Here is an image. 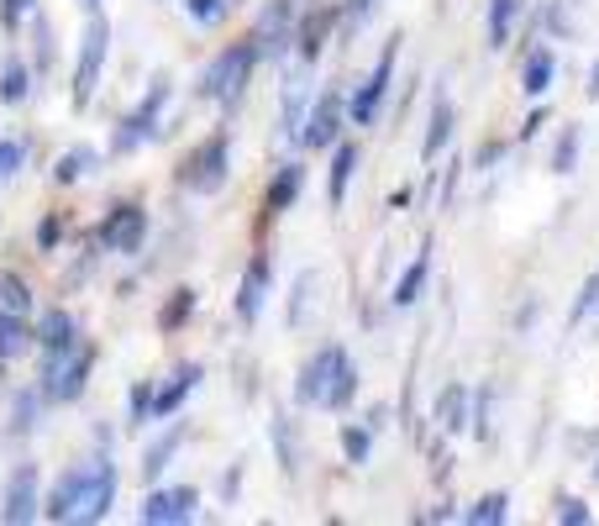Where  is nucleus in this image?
Here are the masks:
<instances>
[{"mask_svg":"<svg viewBox=\"0 0 599 526\" xmlns=\"http://www.w3.org/2000/svg\"><path fill=\"white\" fill-rule=\"evenodd\" d=\"M395 59H399V32L389 42H384V53H379V63L368 69V80L353 90V101H347V122H358V127H368L374 117H379V105H384V95H389V84H395Z\"/></svg>","mask_w":599,"mask_h":526,"instance_id":"423d86ee","label":"nucleus"},{"mask_svg":"<svg viewBox=\"0 0 599 526\" xmlns=\"http://www.w3.org/2000/svg\"><path fill=\"white\" fill-rule=\"evenodd\" d=\"M169 95H174V80L169 74H159V80L148 84V95L138 101V111H126L116 122V138H111V153H132V148H142L148 142V132L159 127L163 105H169Z\"/></svg>","mask_w":599,"mask_h":526,"instance_id":"20e7f679","label":"nucleus"},{"mask_svg":"<svg viewBox=\"0 0 599 526\" xmlns=\"http://www.w3.org/2000/svg\"><path fill=\"white\" fill-rule=\"evenodd\" d=\"M200 380H205V368H200V364H184L180 374H174V385H169V390H153V416H174V411L190 401V390H195Z\"/></svg>","mask_w":599,"mask_h":526,"instance_id":"a211bd4d","label":"nucleus"},{"mask_svg":"<svg viewBox=\"0 0 599 526\" xmlns=\"http://www.w3.org/2000/svg\"><path fill=\"white\" fill-rule=\"evenodd\" d=\"M589 101H599V59H595V69H589Z\"/></svg>","mask_w":599,"mask_h":526,"instance_id":"49530a36","label":"nucleus"},{"mask_svg":"<svg viewBox=\"0 0 599 526\" xmlns=\"http://www.w3.org/2000/svg\"><path fill=\"white\" fill-rule=\"evenodd\" d=\"M505 516H510V500H505V495H484V500H474V510H468L474 526H499Z\"/></svg>","mask_w":599,"mask_h":526,"instance_id":"72a5a7b5","label":"nucleus"},{"mask_svg":"<svg viewBox=\"0 0 599 526\" xmlns=\"http://www.w3.org/2000/svg\"><path fill=\"white\" fill-rule=\"evenodd\" d=\"M90 368H95V347L90 343H74L63 353H42V401L53 405H74L90 385Z\"/></svg>","mask_w":599,"mask_h":526,"instance_id":"f257e3e1","label":"nucleus"},{"mask_svg":"<svg viewBox=\"0 0 599 526\" xmlns=\"http://www.w3.org/2000/svg\"><path fill=\"white\" fill-rule=\"evenodd\" d=\"M374 11H379V0H347V6H342V21H347V32H363V27L374 21Z\"/></svg>","mask_w":599,"mask_h":526,"instance_id":"a19ab883","label":"nucleus"},{"mask_svg":"<svg viewBox=\"0 0 599 526\" xmlns=\"http://www.w3.org/2000/svg\"><path fill=\"white\" fill-rule=\"evenodd\" d=\"M347 358L337 343H326L316 347L311 358H305V368H300V380H295V401L300 405H321L326 401V390H332V374H337V364Z\"/></svg>","mask_w":599,"mask_h":526,"instance_id":"9b49d317","label":"nucleus"},{"mask_svg":"<svg viewBox=\"0 0 599 526\" xmlns=\"http://www.w3.org/2000/svg\"><path fill=\"white\" fill-rule=\"evenodd\" d=\"M595 479H599V458H595Z\"/></svg>","mask_w":599,"mask_h":526,"instance_id":"de8ad7c7","label":"nucleus"},{"mask_svg":"<svg viewBox=\"0 0 599 526\" xmlns=\"http://www.w3.org/2000/svg\"><path fill=\"white\" fill-rule=\"evenodd\" d=\"M437 422H441V432H463L468 426V390L463 385H447L437 395Z\"/></svg>","mask_w":599,"mask_h":526,"instance_id":"a878e982","label":"nucleus"},{"mask_svg":"<svg viewBox=\"0 0 599 526\" xmlns=\"http://www.w3.org/2000/svg\"><path fill=\"white\" fill-rule=\"evenodd\" d=\"M552 516H558L562 526H589V522H595V510L583 506L579 495H558V510H552Z\"/></svg>","mask_w":599,"mask_h":526,"instance_id":"58836bf2","label":"nucleus"},{"mask_svg":"<svg viewBox=\"0 0 599 526\" xmlns=\"http://www.w3.org/2000/svg\"><path fill=\"white\" fill-rule=\"evenodd\" d=\"M95 169H100V153L90 148V142H80V148L59 153V163H53V180H59V184H80L84 174H95Z\"/></svg>","mask_w":599,"mask_h":526,"instance_id":"412c9836","label":"nucleus"},{"mask_svg":"<svg viewBox=\"0 0 599 526\" xmlns=\"http://www.w3.org/2000/svg\"><path fill=\"white\" fill-rule=\"evenodd\" d=\"M32 95V69L21 59H6V69H0V101L6 105H21Z\"/></svg>","mask_w":599,"mask_h":526,"instance_id":"c85d7f7f","label":"nucleus"},{"mask_svg":"<svg viewBox=\"0 0 599 526\" xmlns=\"http://www.w3.org/2000/svg\"><path fill=\"white\" fill-rule=\"evenodd\" d=\"M32 332H38L42 353H63V347L80 343V326H74V316H69V311H48V316H42Z\"/></svg>","mask_w":599,"mask_h":526,"instance_id":"f3484780","label":"nucleus"},{"mask_svg":"<svg viewBox=\"0 0 599 526\" xmlns=\"http://www.w3.org/2000/svg\"><path fill=\"white\" fill-rule=\"evenodd\" d=\"M21 163H27V142H21V138H0V180H17Z\"/></svg>","mask_w":599,"mask_h":526,"instance_id":"4c0bfd02","label":"nucleus"},{"mask_svg":"<svg viewBox=\"0 0 599 526\" xmlns=\"http://www.w3.org/2000/svg\"><path fill=\"white\" fill-rule=\"evenodd\" d=\"M516 17H520V0H484V38H489V48H505L510 42Z\"/></svg>","mask_w":599,"mask_h":526,"instance_id":"6ab92c4d","label":"nucleus"},{"mask_svg":"<svg viewBox=\"0 0 599 526\" xmlns=\"http://www.w3.org/2000/svg\"><path fill=\"white\" fill-rule=\"evenodd\" d=\"M180 443H184V426H169L159 443L142 453V479H159L163 468H169V458H174V447H180Z\"/></svg>","mask_w":599,"mask_h":526,"instance_id":"cd10ccee","label":"nucleus"},{"mask_svg":"<svg viewBox=\"0 0 599 526\" xmlns=\"http://www.w3.org/2000/svg\"><path fill=\"white\" fill-rule=\"evenodd\" d=\"M190 316H195V290H190V284H180V290L169 295V305L159 311V326H163V332H180Z\"/></svg>","mask_w":599,"mask_h":526,"instance_id":"c756f323","label":"nucleus"},{"mask_svg":"<svg viewBox=\"0 0 599 526\" xmlns=\"http://www.w3.org/2000/svg\"><path fill=\"white\" fill-rule=\"evenodd\" d=\"M0 316H32V290L17 274H0Z\"/></svg>","mask_w":599,"mask_h":526,"instance_id":"7c9ffc66","label":"nucleus"},{"mask_svg":"<svg viewBox=\"0 0 599 526\" xmlns=\"http://www.w3.org/2000/svg\"><path fill=\"white\" fill-rule=\"evenodd\" d=\"M552 74H558L552 48H531V53H526V63H520V90H526L531 101H541V95L552 90Z\"/></svg>","mask_w":599,"mask_h":526,"instance_id":"2eb2a0df","label":"nucleus"},{"mask_svg":"<svg viewBox=\"0 0 599 526\" xmlns=\"http://www.w3.org/2000/svg\"><path fill=\"white\" fill-rule=\"evenodd\" d=\"M38 405H42V390H21L17 395V405H11V416H17V432H32L38 426Z\"/></svg>","mask_w":599,"mask_h":526,"instance_id":"c9c22d12","label":"nucleus"},{"mask_svg":"<svg viewBox=\"0 0 599 526\" xmlns=\"http://www.w3.org/2000/svg\"><path fill=\"white\" fill-rule=\"evenodd\" d=\"M547 122V105H537V111H531V117H526V127H520V138H537V127Z\"/></svg>","mask_w":599,"mask_h":526,"instance_id":"a18cd8bd","label":"nucleus"},{"mask_svg":"<svg viewBox=\"0 0 599 526\" xmlns=\"http://www.w3.org/2000/svg\"><path fill=\"white\" fill-rule=\"evenodd\" d=\"M274 437H280V453H284V474H295V432H290V422L284 416H274Z\"/></svg>","mask_w":599,"mask_h":526,"instance_id":"79ce46f5","label":"nucleus"},{"mask_svg":"<svg viewBox=\"0 0 599 526\" xmlns=\"http://www.w3.org/2000/svg\"><path fill=\"white\" fill-rule=\"evenodd\" d=\"M253 63H258V42H232V48H221L216 59L205 63V74H200V95L205 101H232L242 95V84L253 74Z\"/></svg>","mask_w":599,"mask_h":526,"instance_id":"7ed1b4c3","label":"nucleus"},{"mask_svg":"<svg viewBox=\"0 0 599 526\" xmlns=\"http://www.w3.org/2000/svg\"><path fill=\"white\" fill-rule=\"evenodd\" d=\"M342 453H347V464H368V453H374V426H342Z\"/></svg>","mask_w":599,"mask_h":526,"instance_id":"2f4dec72","label":"nucleus"},{"mask_svg":"<svg viewBox=\"0 0 599 526\" xmlns=\"http://www.w3.org/2000/svg\"><path fill=\"white\" fill-rule=\"evenodd\" d=\"M116 506V464L111 458H95V474H90V495L80 506V522H105Z\"/></svg>","mask_w":599,"mask_h":526,"instance_id":"4468645a","label":"nucleus"},{"mask_svg":"<svg viewBox=\"0 0 599 526\" xmlns=\"http://www.w3.org/2000/svg\"><path fill=\"white\" fill-rule=\"evenodd\" d=\"M59 232H63V222L59 216H48V222L38 226V247H59Z\"/></svg>","mask_w":599,"mask_h":526,"instance_id":"c03bdc74","label":"nucleus"},{"mask_svg":"<svg viewBox=\"0 0 599 526\" xmlns=\"http://www.w3.org/2000/svg\"><path fill=\"white\" fill-rule=\"evenodd\" d=\"M226 174H232V142H226V132H211L180 163V190H190V195H216L221 184H226Z\"/></svg>","mask_w":599,"mask_h":526,"instance_id":"f03ea898","label":"nucleus"},{"mask_svg":"<svg viewBox=\"0 0 599 526\" xmlns=\"http://www.w3.org/2000/svg\"><path fill=\"white\" fill-rule=\"evenodd\" d=\"M90 474H95V464L69 468L59 485H53V495L42 500V516L48 522H80V506H84V495H90Z\"/></svg>","mask_w":599,"mask_h":526,"instance_id":"f8f14e48","label":"nucleus"},{"mask_svg":"<svg viewBox=\"0 0 599 526\" xmlns=\"http://www.w3.org/2000/svg\"><path fill=\"white\" fill-rule=\"evenodd\" d=\"M38 347V332L27 316H0V364H17Z\"/></svg>","mask_w":599,"mask_h":526,"instance_id":"dca6fc26","label":"nucleus"},{"mask_svg":"<svg viewBox=\"0 0 599 526\" xmlns=\"http://www.w3.org/2000/svg\"><path fill=\"white\" fill-rule=\"evenodd\" d=\"M342 122H347V101L337 90H321L311 101V111H305V122H300V142L305 148H337Z\"/></svg>","mask_w":599,"mask_h":526,"instance_id":"0eeeda50","label":"nucleus"},{"mask_svg":"<svg viewBox=\"0 0 599 526\" xmlns=\"http://www.w3.org/2000/svg\"><path fill=\"white\" fill-rule=\"evenodd\" d=\"M426 280H432V253H416V259H410V269H405V274L395 280V295H389V301H395L399 311H405V305H416L420 290H426Z\"/></svg>","mask_w":599,"mask_h":526,"instance_id":"4be33fe9","label":"nucleus"},{"mask_svg":"<svg viewBox=\"0 0 599 526\" xmlns=\"http://www.w3.org/2000/svg\"><path fill=\"white\" fill-rule=\"evenodd\" d=\"M42 516V500H38V464H21L6 485V500H0V522H32Z\"/></svg>","mask_w":599,"mask_h":526,"instance_id":"ddd939ff","label":"nucleus"},{"mask_svg":"<svg viewBox=\"0 0 599 526\" xmlns=\"http://www.w3.org/2000/svg\"><path fill=\"white\" fill-rule=\"evenodd\" d=\"M195 506H200V495L190 485L148 489V500H142V510H138V522L142 526H180V522H195Z\"/></svg>","mask_w":599,"mask_h":526,"instance_id":"1a4fd4ad","label":"nucleus"},{"mask_svg":"<svg viewBox=\"0 0 599 526\" xmlns=\"http://www.w3.org/2000/svg\"><path fill=\"white\" fill-rule=\"evenodd\" d=\"M311 290H316V269H305L295 280V301H290V326L305 322V305H311Z\"/></svg>","mask_w":599,"mask_h":526,"instance_id":"ea45409f","label":"nucleus"},{"mask_svg":"<svg viewBox=\"0 0 599 526\" xmlns=\"http://www.w3.org/2000/svg\"><path fill=\"white\" fill-rule=\"evenodd\" d=\"M184 11H190V21H200V27H216V21H226L232 0H184Z\"/></svg>","mask_w":599,"mask_h":526,"instance_id":"e433bc0d","label":"nucleus"},{"mask_svg":"<svg viewBox=\"0 0 599 526\" xmlns=\"http://www.w3.org/2000/svg\"><path fill=\"white\" fill-rule=\"evenodd\" d=\"M27 11H32V0H0V27H6V32H17Z\"/></svg>","mask_w":599,"mask_h":526,"instance_id":"37998d69","label":"nucleus"},{"mask_svg":"<svg viewBox=\"0 0 599 526\" xmlns=\"http://www.w3.org/2000/svg\"><path fill=\"white\" fill-rule=\"evenodd\" d=\"M148 416H153V385H148V380H138V385H132V395H126V422L148 426Z\"/></svg>","mask_w":599,"mask_h":526,"instance_id":"f704fd0d","label":"nucleus"},{"mask_svg":"<svg viewBox=\"0 0 599 526\" xmlns=\"http://www.w3.org/2000/svg\"><path fill=\"white\" fill-rule=\"evenodd\" d=\"M84 6H95V0H84Z\"/></svg>","mask_w":599,"mask_h":526,"instance_id":"09e8293b","label":"nucleus"},{"mask_svg":"<svg viewBox=\"0 0 599 526\" xmlns=\"http://www.w3.org/2000/svg\"><path fill=\"white\" fill-rule=\"evenodd\" d=\"M353 395H358V364L353 358H342L337 364V374H332V390H326V411H347L353 405Z\"/></svg>","mask_w":599,"mask_h":526,"instance_id":"bb28decb","label":"nucleus"},{"mask_svg":"<svg viewBox=\"0 0 599 526\" xmlns=\"http://www.w3.org/2000/svg\"><path fill=\"white\" fill-rule=\"evenodd\" d=\"M300 184H305V169H300V163H280V174L268 180V211H290L300 195Z\"/></svg>","mask_w":599,"mask_h":526,"instance_id":"b1692460","label":"nucleus"},{"mask_svg":"<svg viewBox=\"0 0 599 526\" xmlns=\"http://www.w3.org/2000/svg\"><path fill=\"white\" fill-rule=\"evenodd\" d=\"M105 53H111V21L105 17H90L84 27V42H80V69H74V105H90L100 90V74H105Z\"/></svg>","mask_w":599,"mask_h":526,"instance_id":"39448f33","label":"nucleus"},{"mask_svg":"<svg viewBox=\"0 0 599 526\" xmlns=\"http://www.w3.org/2000/svg\"><path fill=\"white\" fill-rule=\"evenodd\" d=\"M353 169H358V142H342V138H337V159H332V184H326V195H332V205L347 201V184H353Z\"/></svg>","mask_w":599,"mask_h":526,"instance_id":"5701e85b","label":"nucleus"},{"mask_svg":"<svg viewBox=\"0 0 599 526\" xmlns=\"http://www.w3.org/2000/svg\"><path fill=\"white\" fill-rule=\"evenodd\" d=\"M447 138H453V101H447V95H437V101H432V127H426L420 153H426V159H437L441 148H447Z\"/></svg>","mask_w":599,"mask_h":526,"instance_id":"393cba45","label":"nucleus"},{"mask_svg":"<svg viewBox=\"0 0 599 526\" xmlns=\"http://www.w3.org/2000/svg\"><path fill=\"white\" fill-rule=\"evenodd\" d=\"M142 243H148V211L142 205L105 211V222H100V247L105 253H138Z\"/></svg>","mask_w":599,"mask_h":526,"instance_id":"9d476101","label":"nucleus"},{"mask_svg":"<svg viewBox=\"0 0 599 526\" xmlns=\"http://www.w3.org/2000/svg\"><path fill=\"white\" fill-rule=\"evenodd\" d=\"M332 21H337V11L326 6V11H316V17H305V21L295 27L300 59H305V63H316V59H321V48H326V32H332Z\"/></svg>","mask_w":599,"mask_h":526,"instance_id":"aec40b11","label":"nucleus"},{"mask_svg":"<svg viewBox=\"0 0 599 526\" xmlns=\"http://www.w3.org/2000/svg\"><path fill=\"white\" fill-rule=\"evenodd\" d=\"M268 295H274V269H268V259L263 253H253L247 259V269H242V284H237V301H232V311H237L242 326H253L263 316V305H268Z\"/></svg>","mask_w":599,"mask_h":526,"instance_id":"6e6552de","label":"nucleus"},{"mask_svg":"<svg viewBox=\"0 0 599 526\" xmlns=\"http://www.w3.org/2000/svg\"><path fill=\"white\" fill-rule=\"evenodd\" d=\"M579 142H583V127H562L558 148H552V174H573V163H579Z\"/></svg>","mask_w":599,"mask_h":526,"instance_id":"473e14b6","label":"nucleus"}]
</instances>
